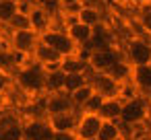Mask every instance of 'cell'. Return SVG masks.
I'll return each mask as SVG.
<instances>
[{
	"label": "cell",
	"instance_id": "obj_19",
	"mask_svg": "<svg viewBox=\"0 0 151 140\" xmlns=\"http://www.w3.org/2000/svg\"><path fill=\"white\" fill-rule=\"evenodd\" d=\"M64 78H66V74H64L60 68L48 70V72H46V95L64 93Z\"/></svg>",
	"mask_w": 151,
	"mask_h": 140
},
{
	"label": "cell",
	"instance_id": "obj_31",
	"mask_svg": "<svg viewBox=\"0 0 151 140\" xmlns=\"http://www.w3.org/2000/svg\"><path fill=\"white\" fill-rule=\"evenodd\" d=\"M6 50H11V48H6V39H2V37H0V54H4Z\"/></svg>",
	"mask_w": 151,
	"mask_h": 140
},
{
	"label": "cell",
	"instance_id": "obj_16",
	"mask_svg": "<svg viewBox=\"0 0 151 140\" xmlns=\"http://www.w3.org/2000/svg\"><path fill=\"white\" fill-rule=\"evenodd\" d=\"M73 19H77V21H81V23H85V25H89V27H97V25L104 23V13L99 11V6L83 2V4L75 11Z\"/></svg>",
	"mask_w": 151,
	"mask_h": 140
},
{
	"label": "cell",
	"instance_id": "obj_20",
	"mask_svg": "<svg viewBox=\"0 0 151 140\" xmlns=\"http://www.w3.org/2000/svg\"><path fill=\"white\" fill-rule=\"evenodd\" d=\"M120 138H122V126H120V122L101 119V128H99L95 140H120Z\"/></svg>",
	"mask_w": 151,
	"mask_h": 140
},
{
	"label": "cell",
	"instance_id": "obj_6",
	"mask_svg": "<svg viewBox=\"0 0 151 140\" xmlns=\"http://www.w3.org/2000/svg\"><path fill=\"white\" fill-rule=\"evenodd\" d=\"M147 115H149V103H145V99H141V97H134V99L124 101L120 124H124V126H139V124L145 122Z\"/></svg>",
	"mask_w": 151,
	"mask_h": 140
},
{
	"label": "cell",
	"instance_id": "obj_22",
	"mask_svg": "<svg viewBox=\"0 0 151 140\" xmlns=\"http://www.w3.org/2000/svg\"><path fill=\"white\" fill-rule=\"evenodd\" d=\"M17 13H21L19 0H0V25H9Z\"/></svg>",
	"mask_w": 151,
	"mask_h": 140
},
{
	"label": "cell",
	"instance_id": "obj_17",
	"mask_svg": "<svg viewBox=\"0 0 151 140\" xmlns=\"http://www.w3.org/2000/svg\"><path fill=\"white\" fill-rule=\"evenodd\" d=\"M122 105H124V99L122 97H106L101 101V107L97 111V115L101 119H110V122H120V115H122Z\"/></svg>",
	"mask_w": 151,
	"mask_h": 140
},
{
	"label": "cell",
	"instance_id": "obj_33",
	"mask_svg": "<svg viewBox=\"0 0 151 140\" xmlns=\"http://www.w3.org/2000/svg\"><path fill=\"white\" fill-rule=\"evenodd\" d=\"M42 2H46V0H37V4H42Z\"/></svg>",
	"mask_w": 151,
	"mask_h": 140
},
{
	"label": "cell",
	"instance_id": "obj_15",
	"mask_svg": "<svg viewBox=\"0 0 151 140\" xmlns=\"http://www.w3.org/2000/svg\"><path fill=\"white\" fill-rule=\"evenodd\" d=\"M0 140H25L23 122L15 115H4L0 119Z\"/></svg>",
	"mask_w": 151,
	"mask_h": 140
},
{
	"label": "cell",
	"instance_id": "obj_11",
	"mask_svg": "<svg viewBox=\"0 0 151 140\" xmlns=\"http://www.w3.org/2000/svg\"><path fill=\"white\" fill-rule=\"evenodd\" d=\"M64 31H66L68 37L77 43V48H81V50H85V45L89 48L91 37H93V27H89V25H85V23L73 19V21H68V23L64 25Z\"/></svg>",
	"mask_w": 151,
	"mask_h": 140
},
{
	"label": "cell",
	"instance_id": "obj_12",
	"mask_svg": "<svg viewBox=\"0 0 151 140\" xmlns=\"http://www.w3.org/2000/svg\"><path fill=\"white\" fill-rule=\"evenodd\" d=\"M91 85L95 87V93H99L101 97H120V89L122 85L116 82L110 74L106 72H91Z\"/></svg>",
	"mask_w": 151,
	"mask_h": 140
},
{
	"label": "cell",
	"instance_id": "obj_2",
	"mask_svg": "<svg viewBox=\"0 0 151 140\" xmlns=\"http://www.w3.org/2000/svg\"><path fill=\"white\" fill-rule=\"evenodd\" d=\"M40 41L50 45L52 50H56L58 54L66 56H81V48H77V43L68 37V33L60 27H50L46 33L40 35Z\"/></svg>",
	"mask_w": 151,
	"mask_h": 140
},
{
	"label": "cell",
	"instance_id": "obj_10",
	"mask_svg": "<svg viewBox=\"0 0 151 140\" xmlns=\"http://www.w3.org/2000/svg\"><path fill=\"white\" fill-rule=\"evenodd\" d=\"M44 111H46V117H48V115H56V113L77 111V107H75L68 93H56V95H48L44 99Z\"/></svg>",
	"mask_w": 151,
	"mask_h": 140
},
{
	"label": "cell",
	"instance_id": "obj_13",
	"mask_svg": "<svg viewBox=\"0 0 151 140\" xmlns=\"http://www.w3.org/2000/svg\"><path fill=\"white\" fill-rule=\"evenodd\" d=\"M27 17H29V27L33 31H37L40 35L46 33L52 27V13L46 6H42V4H33L27 11Z\"/></svg>",
	"mask_w": 151,
	"mask_h": 140
},
{
	"label": "cell",
	"instance_id": "obj_5",
	"mask_svg": "<svg viewBox=\"0 0 151 140\" xmlns=\"http://www.w3.org/2000/svg\"><path fill=\"white\" fill-rule=\"evenodd\" d=\"M9 43H11V50L13 52H21V54L31 56L33 50L40 43V33L33 31L31 27H27V29H15L9 35Z\"/></svg>",
	"mask_w": 151,
	"mask_h": 140
},
{
	"label": "cell",
	"instance_id": "obj_26",
	"mask_svg": "<svg viewBox=\"0 0 151 140\" xmlns=\"http://www.w3.org/2000/svg\"><path fill=\"white\" fill-rule=\"evenodd\" d=\"M6 27H9L11 31H15V29H27V27H29V17H27V13H23V11L17 13L15 19H13Z\"/></svg>",
	"mask_w": 151,
	"mask_h": 140
},
{
	"label": "cell",
	"instance_id": "obj_28",
	"mask_svg": "<svg viewBox=\"0 0 151 140\" xmlns=\"http://www.w3.org/2000/svg\"><path fill=\"white\" fill-rule=\"evenodd\" d=\"M52 140H77L75 132H54Z\"/></svg>",
	"mask_w": 151,
	"mask_h": 140
},
{
	"label": "cell",
	"instance_id": "obj_32",
	"mask_svg": "<svg viewBox=\"0 0 151 140\" xmlns=\"http://www.w3.org/2000/svg\"><path fill=\"white\" fill-rule=\"evenodd\" d=\"M4 101H6V99H4V93H0V109L4 107Z\"/></svg>",
	"mask_w": 151,
	"mask_h": 140
},
{
	"label": "cell",
	"instance_id": "obj_14",
	"mask_svg": "<svg viewBox=\"0 0 151 140\" xmlns=\"http://www.w3.org/2000/svg\"><path fill=\"white\" fill-rule=\"evenodd\" d=\"M79 113L81 111H66V113L48 115L46 119H48L52 132H75L77 124H79Z\"/></svg>",
	"mask_w": 151,
	"mask_h": 140
},
{
	"label": "cell",
	"instance_id": "obj_29",
	"mask_svg": "<svg viewBox=\"0 0 151 140\" xmlns=\"http://www.w3.org/2000/svg\"><path fill=\"white\" fill-rule=\"evenodd\" d=\"M11 80H13V78H11L9 72H2V74H0V93H2V91L11 85Z\"/></svg>",
	"mask_w": 151,
	"mask_h": 140
},
{
	"label": "cell",
	"instance_id": "obj_24",
	"mask_svg": "<svg viewBox=\"0 0 151 140\" xmlns=\"http://www.w3.org/2000/svg\"><path fill=\"white\" fill-rule=\"evenodd\" d=\"M93 95H95V87H93L91 82H87L85 87H81V89H77L75 93H70V99H73V103H75L77 111H81Z\"/></svg>",
	"mask_w": 151,
	"mask_h": 140
},
{
	"label": "cell",
	"instance_id": "obj_27",
	"mask_svg": "<svg viewBox=\"0 0 151 140\" xmlns=\"http://www.w3.org/2000/svg\"><path fill=\"white\" fill-rule=\"evenodd\" d=\"M56 2H58V4H60L64 11H73V9L77 11V9H79V6L85 2V0H56Z\"/></svg>",
	"mask_w": 151,
	"mask_h": 140
},
{
	"label": "cell",
	"instance_id": "obj_18",
	"mask_svg": "<svg viewBox=\"0 0 151 140\" xmlns=\"http://www.w3.org/2000/svg\"><path fill=\"white\" fill-rule=\"evenodd\" d=\"M130 85L137 91L149 95L151 93V66H134L130 74Z\"/></svg>",
	"mask_w": 151,
	"mask_h": 140
},
{
	"label": "cell",
	"instance_id": "obj_1",
	"mask_svg": "<svg viewBox=\"0 0 151 140\" xmlns=\"http://www.w3.org/2000/svg\"><path fill=\"white\" fill-rule=\"evenodd\" d=\"M15 80H17L19 89L25 91L27 95H42V93H46V68H42L35 62L19 68L17 74H15Z\"/></svg>",
	"mask_w": 151,
	"mask_h": 140
},
{
	"label": "cell",
	"instance_id": "obj_23",
	"mask_svg": "<svg viewBox=\"0 0 151 140\" xmlns=\"http://www.w3.org/2000/svg\"><path fill=\"white\" fill-rule=\"evenodd\" d=\"M60 70L64 74H75V72H87L89 66L81 56H66L62 60V64H60Z\"/></svg>",
	"mask_w": 151,
	"mask_h": 140
},
{
	"label": "cell",
	"instance_id": "obj_4",
	"mask_svg": "<svg viewBox=\"0 0 151 140\" xmlns=\"http://www.w3.org/2000/svg\"><path fill=\"white\" fill-rule=\"evenodd\" d=\"M118 60H122V54L118 52V48L112 43L108 48H101V50H87V66L91 72H108Z\"/></svg>",
	"mask_w": 151,
	"mask_h": 140
},
{
	"label": "cell",
	"instance_id": "obj_9",
	"mask_svg": "<svg viewBox=\"0 0 151 140\" xmlns=\"http://www.w3.org/2000/svg\"><path fill=\"white\" fill-rule=\"evenodd\" d=\"M25 140H52L54 132L46 117H31L23 124Z\"/></svg>",
	"mask_w": 151,
	"mask_h": 140
},
{
	"label": "cell",
	"instance_id": "obj_7",
	"mask_svg": "<svg viewBox=\"0 0 151 140\" xmlns=\"http://www.w3.org/2000/svg\"><path fill=\"white\" fill-rule=\"evenodd\" d=\"M101 128V117L97 113H89V111H81L79 113V124H77V140H95L97 132Z\"/></svg>",
	"mask_w": 151,
	"mask_h": 140
},
{
	"label": "cell",
	"instance_id": "obj_21",
	"mask_svg": "<svg viewBox=\"0 0 151 140\" xmlns=\"http://www.w3.org/2000/svg\"><path fill=\"white\" fill-rule=\"evenodd\" d=\"M106 74H110V76H112V78H114L116 82L124 85V82H128V80H130V74H132V66H130V64H128V62H126V60L122 58V60H118V62H116V64H114V66H112V68H110V70L106 72Z\"/></svg>",
	"mask_w": 151,
	"mask_h": 140
},
{
	"label": "cell",
	"instance_id": "obj_25",
	"mask_svg": "<svg viewBox=\"0 0 151 140\" xmlns=\"http://www.w3.org/2000/svg\"><path fill=\"white\" fill-rule=\"evenodd\" d=\"M137 25L145 35L151 37V4H147V6L137 11Z\"/></svg>",
	"mask_w": 151,
	"mask_h": 140
},
{
	"label": "cell",
	"instance_id": "obj_8",
	"mask_svg": "<svg viewBox=\"0 0 151 140\" xmlns=\"http://www.w3.org/2000/svg\"><path fill=\"white\" fill-rule=\"evenodd\" d=\"M31 58H33L35 64H40L42 68H46V72H48V70L60 68V64H62V60H64L62 54H58L56 50H52L50 45H46V43H42V41H40L37 48L33 50Z\"/></svg>",
	"mask_w": 151,
	"mask_h": 140
},
{
	"label": "cell",
	"instance_id": "obj_3",
	"mask_svg": "<svg viewBox=\"0 0 151 140\" xmlns=\"http://www.w3.org/2000/svg\"><path fill=\"white\" fill-rule=\"evenodd\" d=\"M124 60L132 68L134 66H151V41L141 35L128 37L126 45H124Z\"/></svg>",
	"mask_w": 151,
	"mask_h": 140
},
{
	"label": "cell",
	"instance_id": "obj_30",
	"mask_svg": "<svg viewBox=\"0 0 151 140\" xmlns=\"http://www.w3.org/2000/svg\"><path fill=\"white\" fill-rule=\"evenodd\" d=\"M128 2L139 11V9H143V6H147V4H151V0H128Z\"/></svg>",
	"mask_w": 151,
	"mask_h": 140
},
{
	"label": "cell",
	"instance_id": "obj_34",
	"mask_svg": "<svg viewBox=\"0 0 151 140\" xmlns=\"http://www.w3.org/2000/svg\"><path fill=\"white\" fill-rule=\"evenodd\" d=\"M2 72H4V70H2V66H0V74H2Z\"/></svg>",
	"mask_w": 151,
	"mask_h": 140
}]
</instances>
